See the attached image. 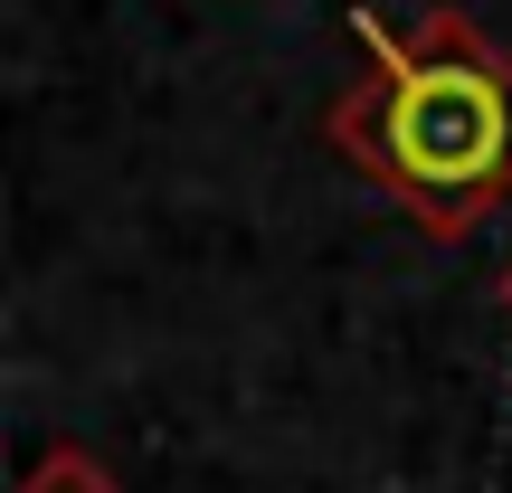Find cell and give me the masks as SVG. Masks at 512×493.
<instances>
[{"mask_svg":"<svg viewBox=\"0 0 512 493\" xmlns=\"http://www.w3.org/2000/svg\"><path fill=\"white\" fill-rule=\"evenodd\" d=\"M351 29L380 57V86L332 114V143L427 228H475L512 190V67L456 10H427L408 38L380 29V10H361Z\"/></svg>","mask_w":512,"mask_h":493,"instance_id":"6da1fadb","label":"cell"},{"mask_svg":"<svg viewBox=\"0 0 512 493\" xmlns=\"http://www.w3.org/2000/svg\"><path fill=\"white\" fill-rule=\"evenodd\" d=\"M29 493H114V484H105V465H95V456H48L29 475Z\"/></svg>","mask_w":512,"mask_h":493,"instance_id":"7a4b0ae2","label":"cell"},{"mask_svg":"<svg viewBox=\"0 0 512 493\" xmlns=\"http://www.w3.org/2000/svg\"><path fill=\"white\" fill-rule=\"evenodd\" d=\"M503 304H512V266H503Z\"/></svg>","mask_w":512,"mask_h":493,"instance_id":"3957f363","label":"cell"}]
</instances>
